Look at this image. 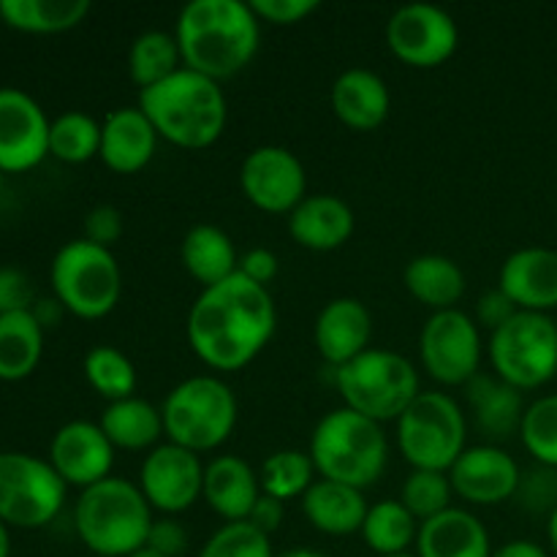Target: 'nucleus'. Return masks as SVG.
I'll return each instance as SVG.
<instances>
[{
	"label": "nucleus",
	"instance_id": "obj_1",
	"mask_svg": "<svg viewBox=\"0 0 557 557\" xmlns=\"http://www.w3.org/2000/svg\"><path fill=\"white\" fill-rule=\"evenodd\" d=\"M275 326L277 310L270 288L256 286L237 272L218 286L201 288L190 305L185 335L190 351L207 368L234 373L264 351Z\"/></svg>",
	"mask_w": 557,
	"mask_h": 557
},
{
	"label": "nucleus",
	"instance_id": "obj_2",
	"mask_svg": "<svg viewBox=\"0 0 557 557\" xmlns=\"http://www.w3.org/2000/svg\"><path fill=\"white\" fill-rule=\"evenodd\" d=\"M174 38L185 69L223 82L256 58L261 22L243 0H190L180 11Z\"/></svg>",
	"mask_w": 557,
	"mask_h": 557
},
{
	"label": "nucleus",
	"instance_id": "obj_3",
	"mask_svg": "<svg viewBox=\"0 0 557 557\" xmlns=\"http://www.w3.org/2000/svg\"><path fill=\"white\" fill-rule=\"evenodd\" d=\"M139 109L161 139L183 150L215 145L228 120L221 82L190 69H180L161 85L139 90Z\"/></svg>",
	"mask_w": 557,
	"mask_h": 557
},
{
	"label": "nucleus",
	"instance_id": "obj_4",
	"mask_svg": "<svg viewBox=\"0 0 557 557\" xmlns=\"http://www.w3.org/2000/svg\"><path fill=\"white\" fill-rule=\"evenodd\" d=\"M152 522L141 490L120 476L82 490L74 504L76 536L96 557H131L145 549Z\"/></svg>",
	"mask_w": 557,
	"mask_h": 557
},
{
	"label": "nucleus",
	"instance_id": "obj_5",
	"mask_svg": "<svg viewBox=\"0 0 557 557\" xmlns=\"http://www.w3.org/2000/svg\"><path fill=\"white\" fill-rule=\"evenodd\" d=\"M308 455L319 479L348 484L364 493L384 476L389 444L384 424L343 406L315 424Z\"/></svg>",
	"mask_w": 557,
	"mask_h": 557
},
{
	"label": "nucleus",
	"instance_id": "obj_6",
	"mask_svg": "<svg viewBox=\"0 0 557 557\" xmlns=\"http://www.w3.org/2000/svg\"><path fill=\"white\" fill-rule=\"evenodd\" d=\"M169 444L205 455L232 438L239 406L232 386L218 375H190L180 381L161 406Z\"/></svg>",
	"mask_w": 557,
	"mask_h": 557
},
{
	"label": "nucleus",
	"instance_id": "obj_7",
	"mask_svg": "<svg viewBox=\"0 0 557 557\" xmlns=\"http://www.w3.org/2000/svg\"><path fill=\"white\" fill-rule=\"evenodd\" d=\"M332 373L343 406L379 424L397 422L422 392L411 359L389 348H368Z\"/></svg>",
	"mask_w": 557,
	"mask_h": 557
},
{
	"label": "nucleus",
	"instance_id": "obj_8",
	"mask_svg": "<svg viewBox=\"0 0 557 557\" xmlns=\"http://www.w3.org/2000/svg\"><path fill=\"white\" fill-rule=\"evenodd\" d=\"M49 283L65 313L85 321L112 313L123 294V272L112 250L87 243L85 237L71 239L54 253Z\"/></svg>",
	"mask_w": 557,
	"mask_h": 557
},
{
	"label": "nucleus",
	"instance_id": "obj_9",
	"mask_svg": "<svg viewBox=\"0 0 557 557\" xmlns=\"http://www.w3.org/2000/svg\"><path fill=\"white\" fill-rule=\"evenodd\" d=\"M397 449L411 471L449 473L468 449V419L460 403L446 392H419L397 419Z\"/></svg>",
	"mask_w": 557,
	"mask_h": 557
},
{
	"label": "nucleus",
	"instance_id": "obj_10",
	"mask_svg": "<svg viewBox=\"0 0 557 557\" xmlns=\"http://www.w3.org/2000/svg\"><path fill=\"white\" fill-rule=\"evenodd\" d=\"M487 357L500 381L520 392L539 389L557 379V324L547 313L520 310L490 332Z\"/></svg>",
	"mask_w": 557,
	"mask_h": 557
},
{
	"label": "nucleus",
	"instance_id": "obj_11",
	"mask_svg": "<svg viewBox=\"0 0 557 557\" xmlns=\"http://www.w3.org/2000/svg\"><path fill=\"white\" fill-rule=\"evenodd\" d=\"M69 484L52 462L25 451H0V520L9 528L36 531L63 511Z\"/></svg>",
	"mask_w": 557,
	"mask_h": 557
},
{
	"label": "nucleus",
	"instance_id": "obj_12",
	"mask_svg": "<svg viewBox=\"0 0 557 557\" xmlns=\"http://www.w3.org/2000/svg\"><path fill=\"white\" fill-rule=\"evenodd\" d=\"M482 332L473 315L457 308L430 313L419 335V359L435 384L466 386L482 373Z\"/></svg>",
	"mask_w": 557,
	"mask_h": 557
},
{
	"label": "nucleus",
	"instance_id": "obj_13",
	"mask_svg": "<svg viewBox=\"0 0 557 557\" xmlns=\"http://www.w3.org/2000/svg\"><path fill=\"white\" fill-rule=\"evenodd\" d=\"M386 44L400 63L435 69L457 52L460 30L449 11L433 3L400 5L386 22Z\"/></svg>",
	"mask_w": 557,
	"mask_h": 557
},
{
	"label": "nucleus",
	"instance_id": "obj_14",
	"mask_svg": "<svg viewBox=\"0 0 557 557\" xmlns=\"http://www.w3.org/2000/svg\"><path fill=\"white\" fill-rule=\"evenodd\" d=\"M239 185L256 210L292 215L294 207L308 196V172L286 147L261 145L245 156L239 166Z\"/></svg>",
	"mask_w": 557,
	"mask_h": 557
},
{
	"label": "nucleus",
	"instance_id": "obj_15",
	"mask_svg": "<svg viewBox=\"0 0 557 557\" xmlns=\"http://www.w3.org/2000/svg\"><path fill=\"white\" fill-rule=\"evenodd\" d=\"M152 511L163 517H177L188 511L205 490V462L196 451L183 449L177 444H161L141 460L139 482Z\"/></svg>",
	"mask_w": 557,
	"mask_h": 557
},
{
	"label": "nucleus",
	"instance_id": "obj_16",
	"mask_svg": "<svg viewBox=\"0 0 557 557\" xmlns=\"http://www.w3.org/2000/svg\"><path fill=\"white\" fill-rule=\"evenodd\" d=\"M52 120L20 87H0V172L22 174L49 156Z\"/></svg>",
	"mask_w": 557,
	"mask_h": 557
},
{
	"label": "nucleus",
	"instance_id": "obj_17",
	"mask_svg": "<svg viewBox=\"0 0 557 557\" xmlns=\"http://www.w3.org/2000/svg\"><path fill=\"white\" fill-rule=\"evenodd\" d=\"M520 476L522 471L515 457L493 444L468 446L449 468L451 490L471 506L506 504L517 495Z\"/></svg>",
	"mask_w": 557,
	"mask_h": 557
},
{
	"label": "nucleus",
	"instance_id": "obj_18",
	"mask_svg": "<svg viewBox=\"0 0 557 557\" xmlns=\"http://www.w3.org/2000/svg\"><path fill=\"white\" fill-rule=\"evenodd\" d=\"M114 451L117 449L109 444L101 424L76 419V422L63 424L52 435L49 462L69 487H79L82 493V490L112 476Z\"/></svg>",
	"mask_w": 557,
	"mask_h": 557
},
{
	"label": "nucleus",
	"instance_id": "obj_19",
	"mask_svg": "<svg viewBox=\"0 0 557 557\" xmlns=\"http://www.w3.org/2000/svg\"><path fill=\"white\" fill-rule=\"evenodd\" d=\"M370 337H373V315L362 299L337 297L315 315V351L332 370L362 357L370 348Z\"/></svg>",
	"mask_w": 557,
	"mask_h": 557
},
{
	"label": "nucleus",
	"instance_id": "obj_20",
	"mask_svg": "<svg viewBox=\"0 0 557 557\" xmlns=\"http://www.w3.org/2000/svg\"><path fill=\"white\" fill-rule=\"evenodd\" d=\"M498 288L525 313H547L557 308V250L520 248L504 261Z\"/></svg>",
	"mask_w": 557,
	"mask_h": 557
},
{
	"label": "nucleus",
	"instance_id": "obj_21",
	"mask_svg": "<svg viewBox=\"0 0 557 557\" xmlns=\"http://www.w3.org/2000/svg\"><path fill=\"white\" fill-rule=\"evenodd\" d=\"M161 136L139 107H120L101 123L98 158L114 174H136L152 161Z\"/></svg>",
	"mask_w": 557,
	"mask_h": 557
},
{
	"label": "nucleus",
	"instance_id": "obj_22",
	"mask_svg": "<svg viewBox=\"0 0 557 557\" xmlns=\"http://www.w3.org/2000/svg\"><path fill=\"white\" fill-rule=\"evenodd\" d=\"M357 228L354 210L335 194L305 196L288 215V234L302 248L326 253L351 239Z\"/></svg>",
	"mask_w": 557,
	"mask_h": 557
},
{
	"label": "nucleus",
	"instance_id": "obj_23",
	"mask_svg": "<svg viewBox=\"0 0 557 557\" xmlns=\"http://www.w3.org/2000/svg\"><path fill=\"white\" fill-rule=\"evenodd\" d=\"M201 498L226 522H245L250 509L261 498L259 473L248 460L237 455L212 457L205 466V490Z\"/></svg>",
	"mask_w": 557,
	"mask_h": 557
},
{
	"label": "nucleus",
	"instance_id": "obj_24",
	"mask_svg": "<svg viewBox=\"0 0 557 557\" xmlns=\"http://www.w3.org/2000/svg\"><path fill=\"white\" fill-rule=\"evenodd\" d=\"M392 96L386 82L370 69H348L332 85V112L351 131H375L386 123Z\"/></svg>",
	"mask_w": 557,
	"mask_h": 557
},
{
	"label": "nucleus",
	"instance_id": "obj_25",
	"mask_svg": "<svg viewBox=\"0 0 557 557\" xmlns=\"http://www.w3.org/2000/svg\"><path fill=\"white\" fill-rule=\"evenodd\" d=\"M417 557H493V542L473 511L451 506L419 525Z\"/></svg>",
	"mask_w": 557,
	"mask_h": 557
},
{
	"label": "nucleus",
	"instance_id": "obj_26",
	"mask_svg": "<svg viewBox=\"0 0 557 557\" xmlns=\"http://www.w3.org/2000/svg\"><path fill=\"white\" fill-rule=\"evenodd\" d=\"M466 400L473 413V422L487 438L506 441L520 433L528 406L522 403V392L500 381L498 375H473L466 384Z\"/></svg>",
	"mask_w": 557,
	"mask_h": 557
},
{
	"label": "nucleus",
	"instance_id": "obj_27",
	"mask_svg": "<svg viewBox=\"0 0 557 557\" xmlns=\"http://www.w3.org/2000/svg\"><path fill=\"white\" fill-rule=\"evenodd\" d=\"M364 493L348 484L315 479L313 487L302 495L305 520L324 536H351L359 533L368 517Z\"/></svg>",
	"mask_w": 557,
	"mask_h": 557
},
{
	"label": "nucleus",
	"instance_id": "obj_28",
	"mask_svg": "<svg viewBox=\"0 0 557 557\" xmlns=\"http://www.w3.org/2000/svg\"><path fill=\"white\" fill-rule=\"evenodd\" d=\"M180 259H183L185 272L201 288L228 281L232 275H237L239 267V253L232 237L212 223H199V226L185 232L183 245H180Z\"/></svg>",
	"mask_w": 557,
	"mask_h": 557
},
{
	"label": "nucleus",
	"instance_id": "obj_29",
	"mask_svg": "<svg viewBox=\"0 0 557 557\" xmlns=\"http://www.w3.org/2000/svg\"><path fill=\"white\" fill-rule=\"evenodd\" d=\"M98 424H101L109 444L125 451H152L156 446H161V438L166 435L163 433L161 408L136 395L117 403H107Z\"/></svg>",
	"mask_w": 557,
	"mask_h": 557
},
{
	"label": "nucleus",
	"instance_id": "obj_30",
	"mask_svg": "<svg viewBox=\"0 0 557 557\" xmlns=\"http://www.w3.org/2000/svg\"><path fill=\"white\" fill-rule=\"evenodd\" d=\"M403 283H406L408 294L433 313L455 308L468 286L460 264L441 253L413 256L403 272Z\"/></svg>",
	"mask_w": 557,
	"mask_h": 557
},
{
	"label": "nucleus",
	"instance_id": "obj_31",
	"mask_svg": "<svg viewBox=\"0 0 557 557\" xmlns=\"http://www.w3.org/2000/svg\"><path fill=\"white\" fill-rule=\"evenodd\" d=\"M44 357V326L33 310L0 315V381H25Z\"/></svg>",
	"mask_w": 557,
	"mask_h": 557
},
{
	"label": "nucleus",
	"instance_id": "obj_32",
	"mask_svg": "<svg viewBox=\"0 0 557 557\" xmlns=\"http://www.w3.org/2000/svg\"><path fill=\"white\" fill-rule=\"evenodd\" d=\"M3 25L36 36H54L82 25L90 14L87 0H0Z\"/></svg>",
	"mask_w": 557,
	"mask_h": 557
},
{
	"label": "nucleus",
	"instance_id": "obj_33",
	"mask_svg": "<svg viewBox=\"0 0 557 557\" xmlns=\"http://www.w3.org/2000/svg\"><path fill=\"white\" fill-rule=\"evenodd\" d=\"M359 533L379 557L408 555V549L417 547L419 520L400 500H379L368 509Z\"/></svg>",
	"mask_w": 557,
	"mask_h": 557
},
{
	"label": "nucleus",
	"instance_id": "obj_34",
	"mask_svg": "<svg viewBox=\"0 0 557 557\" xmlns=\"http://www.w3.org/2000/svg\"><path fill=\"white\" fill-rule=\"evenodd\" d=\"M183 65V52L169 30H145L134 38L128 49V76L139 90L161 85Z\"/></svg>",
	"mask_w": 557,
	"mask_h": 557
},
{
	"label": "nucleus",
	"instance_id": "obj_35",
	"mask_svg": "<svg viewBox=\"0 0 557 557\" xmlns=\"http://www.w3.org/2000/svg\"><path fill=\"white\" fill-rule=\"evenodd\" d=\"M82 370H85V379L92 386V392L101 395L107 403L134 397L139 375H136V368L128 359V354H123L120 348L92 346L85 354Z\"/></svg>",
	"mask_w": 557,
	"mask_h": 557
},
{
	"label": "nucleus",
	"instance_id": "obj_36",
	"mask_svg": "<svg viewBox=\"0 0 557 557\" xmlns=\"http://www.w3.org/2000/svg\"><path fill=\"white\" fill-rule=\"evenodd\" d=\"M315 466L310 460L308 451L299 449H281L275 455L267 457L259 468L261 493L272 495L277 500H294L302 498L315 482Z\"/></svg>",
	"mask_w": 557,
	"mask_h": 557
},
{
	"label": "nucleus",
	"instance_id": "obj_37",
	"mask_svg": "<svg viewBox=\"0 0 557 557\" xmlns=\"http://www.w3.org/2000/svg\"><path fill=\"white\" fill-rule=\"evenodd\" d=\"M101 152V123L85 112H63L49 125V156L63 163H87Z\"/></svg>",
	"mask_w": 557,
	"mask_h": 557
},
{
	"label": "nucleus",
	"instance_id": "obj_38",
	"mask_svg": "<svg viewBox=\"0 0 557 557\" xmlns=\"http://www.w3.org/2000/svg\"><path fill=\"white\" fill-rule=\"evenodd\" d=\"M451 498H455V490H451L449 473L411 471L406 482H403L400 498L397 500H400V504L417 517L419 525H422V522L449 511Z\"/></svg>",
	"mask_w": 557,
	"mask_h": 557
},
{
	"label": "nucleus",
	"instance_id": "obj_39",
	"mask_svg": "<svg viewBox=\"0 0 557 557\" xmlns=\"http://www.w3.org/2000/svg\"><path fill=\"white\" fill-rule=\"evenodd\" d=\"M520 441L539 466L557 468V395H544L525 408Z\"/></svg>",
	"mask_w": 557,
	"mask_h": 557
},
{
	"label": "nucleus",
	"instance_id": "obj_40",
	"mask_svg": "<svg viewBox=\"0 0 557 557\" xmlns=\"http://www.w3.org/2000/svg\"><path fill=\"white\" fill-rule=\"evenodd\" d=\"M199 557H275L267 533L245 522H223L199 549Z\"/></svg>",
	"mask_w": 557,
	"mask_h": 557
},
{
	"label": "nucleus",
	"instance_id": "obj_41",
	"mask_svg": "<svg viewBox=\"0 0 557 557\" xmlns=\"http://www.w3.org/2000/svg\"><path fill=\"white\" fill-rule=\"evenodd\" d=\"M515 498L522 509L553 515L557 509V468L536 466L531 471H522Z\"/></svg>",
	"mask_w": 557,
	"mask_h": 557
},
{
	"label": "nucleus",
	"instance_id": "obj_42",
	"mask_svg": "<svg viewBox=\"0 0 557 557\" xmlns=\"http://www.w3.org/2000/svg\"><path fill=\"white\" fill-rule=\"evenodd\" d=\"M125 232L123 212L112 205H98L87 212L85 218V239L92 245L112 250V245L120 243Z\"/></svg>",
	"mask_w": 557,
	"mask_h": 557
},
{
	"label": "nucleus",
	"instance_id": "obj_43",
	"mask_svg": "<svg viewBox=\"0 0 557 557\" xmlns=\"http://www.w3.org/2000/svg\"><path fill=\"white\" fill-rule=\"evenodd\" d=\"M33 305H36V292L30 277L16 267H0V315L33 310Z\"/></svg>",
	"mask_w": 557,
	"mask_h": 557
},
{
	"label": "nucleus",
	"instance_id": "obj_44",
	"mask_svg": "<svg viewBox=\"0 0 557 557\" xmlns=\"http://www.w3.org/2000/svg\"><path fill=\"white\" fill-rule=\"evenodd\" d=\"M250 9L259 16V22L297 25V22H305L310 14L319 11V0H253Z\"/></svg>",
	"mask_w": 557,
	"mask_h": 557
},
{
	"label": "nucleus",
	"instance_id": "obj_45",
	"mask_svg": "<svg viewBox=\"0 0 557 557\" xmlns=\"http://www.w3.org/2000/svg\"><path fill=\"white\" fill-rule=\"evenodd\" d=\"M188 531L174 517H161V520L152 522L150 536H147V549L163 557H183L188 553Z\"/></svg>",
	"mask_w": 557,
	"mask_h": 557
},
{
	"label": "nucleus",
	"instance_id": "obj_46",
	"mask_svg": "<svg viewBox=\"0 0 557 557\" xmlns=\"http://www.w3.org/2000/svg\"><path fill=\"white\" fill-rule=\"evenodd\" d=\"M237 272L245 281L256 283V286L270 288V283L275 281L277 272H281V261H277V256L272 253L270 248H250L239 256Z\"/></svg>",
	"mask_w": 557,
	"mask_h": 557
},
{
	"label": "nucleus",
	"instance_id": "obj_47",
	"mask_svg": "<svg viewBox=\"0 0 557 557\" xmlns=\"http://www.w3.org/2000/svg\"><path fill=\"white\" fill-rule=\"evenodd\" d=\"M520 310H517V305L511 302L509 297H506L504 292H500L498 286L490 288L487 294H482V299H479L476 305V324L479 326H487L490 332L500 330V326L506 324V321L511 319V315H517Z\"/></svg>",
	"mask_w": 557,
	"mask_h": 557
},
{
	"label": "nucleus",
	"instance_id": "obj_48",
	"mask_svg": "<svg viewBox=\"0 0 557 557\" xmlns=\"http://www.w3.org/2000/svg\"><path fill=\"white\" fill-rule=\"evenodd\" d=\"M283 520H286V504L264 493H261V498L256 500V506L250 509V517H248L250 525H256L261 533H267V536H272V533L283 525Z\"/></svg>",
	"mask_w": 557,
	"mask_h": 557
},
{
	"label": "nucleus",
	"instance_id": "obj_49",
	"mask_svg": "<svg viewBox=\"0 0 557 557\" xmlns=\"http://www.w3.org/2000/svg\"><path fill=\"white\" fill-rule=\"evenodd\" d=\"M493 557H549V553L542 544L528 542V539H515V542H506L498 549H493Z\"/></svg>",
	"mask_w": 557,
	"mask_h": 557
},
{
	"label": "nucleus",
	"instance_id": "obj_50",
	"mask_svg": "<svg viewBox=\"0 0 557 557\" xmlns=\"http://www.w3.org/2000/svg\"><path fill=\"white\" fill-rule=\"evenodd\" d=\"M63 313H65V308L54 297L52 299H36V305H33V315H36V321L44 326V330L52 324H58L60 315Z\"/></svg>",
	"mask_w": 557,
	"mask_h": 557
},
{
	"label": "nucleus",
	"instance_id": "obj_51",
	"mask_svg": "<svg viewBox=\"0 0 557 557\" xmlns=\"http://www.w3.org/2000/svg\"><path fill=\"white\" fill-rule=\"evenodd\" d=\"M0 557H11V533L3 520H0Z\"/></svg>",
	"mask_w": 557,
	"mask_h": 557
},
{
	"label": "nucleus",
	"instance_id": "obj_52",
	"mask_svg": "<svg viewBox=\"0 0 557 557\" xmlns=\"http://www.w3.org/2000/svg\"><path fill=\"white\" fill-rule=\"evenodd\" d=\"M547 539H549V547H553V553L557 555V509L547 517Z\"/></svg>",
	"mask_w": 557,
	"mask_h": 557
},
{
	"label": "nucleus",
	"instance_id": "obj_53",
	"mask_svg": "<svg viewBox=\"0 0 557 557\" xmlns=\"http://www.w3.org/2000/svg\"><path fill=\"white\" fill-rule=\"evenodd\" d=\"M275 557H324V555L315 553V549H308V547H297V549H286V553H281Z\"/></svg>",
	"mask_w": 557,
	"mask_h": 557
},
{
	"label": "nucleus",
	"instance_id": "obj_54",
	"mask_svg": "<svg viewBox=\"0 0 557 557\" xmlns=\"http://www.w3.org/2000/svg\"><path fill=\"white\" fill-rule=\"evenodd\" d=\"M131 557H163V555H158V553H152V549H139V553H134Z\"/></svg>",
	"mask_w": 557,
	"mask_h": 557
},
{
	"label": "nucleus",
	"instance_id": "obj_55",
	"mask_svg": "<svg viewBox=\"0 0 557 557\" xmlns=\"http://www.w3.org/2000/svg\"><path fill=\"white\" fill-rule=\"evenodd\" d=\"M3 185H5V172H0V194H3Z\"/></svg>",
	"mask_w": 557,
	"mask_h": 557
},
{
	"label": "nucleus",
	"instance_id": "obj_56",
	"mask_svg": "<svg viewBox=\"0 0 557 557\" xmlns=\"http://www.w3.org/2000/svg\"><path fill=\"white\" fill-rule=\"evenodd\" d=\"M395 557H417V555H411V553H408V555H395Z\"/></svg>",
	"mask_w": 557,
	"mask_h": 557
},
{
	"label": "nucleus",
	"instance_id": "obj_57",
	"mask_svg": "<svg viewBox=\"0 0 557 557\" xmlns=\"http://www.w3.org/2000/svg\"><path fill=\"white\" fill-rule=\"evenodd\" d=\"M0 22H3V11H0Z\"/></svg>",
	"mask_w": 557,
	"mask_h": 557
},
{
	"label": "nucleus",
	"instance_id": "obj_58",
	"mask_svg": "<svg viewBox=\"0 0 557 557\" xmlns=\"http://www.w3.org/2000/svg\"><path fill=\"white\" fill-rule=\"evenodd\" d=\"M90 557H96V555H90Z\"/></svg>",
	"mask_w": 557,
	"mask_h": 557
}]
</instances>
